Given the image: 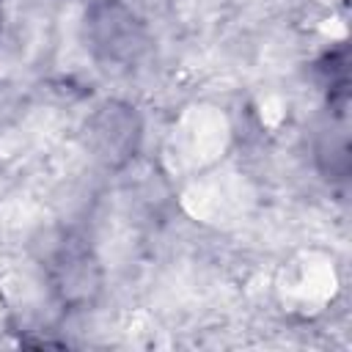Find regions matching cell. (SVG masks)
<instances>
[{"instance_id":"6da1fadb","label":"cell","mask_w":352,"mask_h":352,"mask_svg":"<svg viewBox=\"0 0 352 352\" xmlns=\"http://www.w3.org/2000/svg\"><path fill=\"white\" fill-rule=\"evenodd\" d=\"M91 44L107 60L129 63L143 52L146 36L140 22L124 6L104 3V6H96L91 14Z\"/></svg>"}]
</instances>
